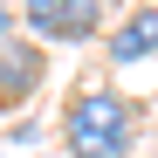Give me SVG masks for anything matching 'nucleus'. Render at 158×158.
I'll return each mask as SVG.
<instances>
[{
	"instance_id": "4",
	"label": "nucleus",
	"mask_w": 158,
	"mask_h": 158,
	"mask_svg": "<svg viewBox=\"0 0 158 158\" xmlns=\"http://www.w3.org/2000/svg\"><path fill=\"white\" fill-rule=\"evenodd\" d=\"M151 55H158V0L131 7L124 21H110V35H103V62L110 69H138Z\"/></svg>"
},
{
	"instance_id": "2",
	"label": "nucleus",
	"mask_w": 158,
	"mask_h": 158,
	"mask_svg": "<svg viewBox=\"0 0 158 158\" xmlns=\"http://www.w3.org/2000/svg\"><path fill=\"white\" fill-rule=\"evenodd\" d=\"M21 21H28V41L76 48V41H96L110 14H103V0H21Z\"/></svg>"
},
{
	"instance_id": "3",
	"label": "nucleus",
	"mask_w": 158,
	"mask_h": 158,
	"mask_svg": "<svg viewBox=\"0 0 158 158\" xmlns=\"http://www.w3.org/2000/svg\"><path fill=\"white\" fill-rule=\"evenodd\" d=\"M41 76H48V48L7 35L0 41V110H21V103L41 89Z\"/></svg>"
},
{
	"instance_id": "5",
	"label": "nucleus",
	"mask_w": 158,
	"mask_h": 158,
	"mask_svg": "<svg viewBox=\"0 0 158 158\" xmlns=\"http://www.w3.org/2000/svg\"><path fill=\"white\" fill-rule=\"evenodd\" d=\"M14 21H21V14L7 7V0H0V41H7V35H14Z\"/></svg>"
},
{
	"instance_id": "1",
	"label": "nucleus",
	"mask_w": 158,
	"mask_h": 158,
	"mask_svg": "<svg viewBox=\"0 0 158 158\" xmlns=\"http://www.w3.org/2000/svg\"><path fill=\"white\" fill-rule=\"evenodd\" d=\"M138 138H144L138 103L110 83H83L62 103V151L69 158H138Z\"/></svg>"
}]
</instances>
